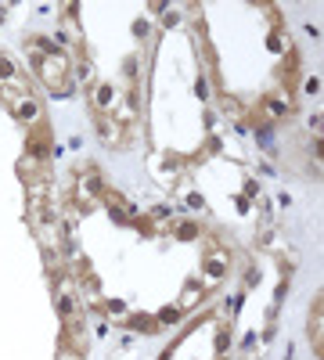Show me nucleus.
Segmentation results:
<instances>
[{
  "instance_id": "1",
  "label": "nucleus",
  "mask_w": 324,
  "mask_h": 360,
  "mask_svg": "<svg viewBox=\"0 0 324 360\" xmlns=\"http://www.w3.org/2000/svg\"><path fill=\"white\" fill-rule=\"evenodd\" d=\"M213 105L242 130H274L299 112L303 51L278 4H184Z\"/></svg>"
},
{
  "instance_id": "2",
  "label": "nucleus",
  "mask_w": 324,
  "mask_h": 360,
  "mask_svg": "<svg viewBox=\"0 0 324 360\" xmlns=\"http://www.w3.org/2000/svg\"><path fill=\"white\" fill-rule=\"evenodd\" d=\"M155 18L148 47V134L152 155L169 162L176 176H188L213 159V94L205 83L202 58L195 51L184 8H166Z\"/></svg>"
},
{
  "instance_id": "3",
  "label": "nucleus",
  "mask_w": 324,
  "mask_h": 360,
  "mask_svg": "<svg viewBox=\"0 0 324 360\" xmlns=\"http://www.w3.org/2000/svg\"><path fill=\"white\" fill-rule=\"evenodd\" d=\"M234 353V314L231 307L202 310L181 335H176L159 360H231Z\"/></svg>"
},
{
  "instance_id": "4",
  "label": "nucleus",
  "mask_w": 324,
  "mask_h": 360,
  "mask_svg": "<svg viewBox=\"0 0 324 360\" xmlns=\"http://www.w3.org/2000/svg\"><path fill=\"white\" fill-rule=\"evenodd\" d=\"M25 58L33 62L40 86L47 90L51 98H65L69 90L76 86V72H72V54L65 44H58L51 37H25Z\"/></svg>"
},
{
  "instance_id": "5",
  "label": "nucleus",
  "mask_w": 324,
  "mask_h": 360,
  "mask_svg": "<svg viewBox=\"0 0 324 360\" xmlns=\"http://www.w3.org/2000/svg\"><path fill=\"white\" fill-rule=\"evenodd\" d=\"M317 317H320V299L313 295V303H310V342H313V353H320V332H317Z\"/></svg>"
}]
</instances>
